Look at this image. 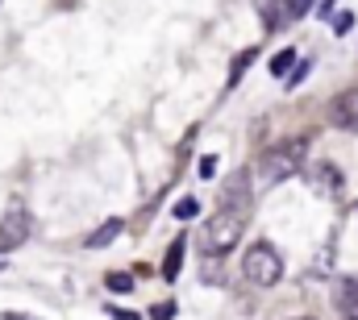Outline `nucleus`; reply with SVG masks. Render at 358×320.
Listing matches in <instances>:
<instances>
[{
	"instance_id": "f257e3e1",
	"label": "nucleus",
	"mask_w": 358,
	"mask_h": 320,
	"mask_svg": "<svg viewBox=\"0 0 358 320\" xmlns=\"http://www.w3.org/2000/svg\"><path fill=\"white\" fill-rule=\"evenodd\" d=\"M250 204H255L250 175H246V170H238V175L221 187V204H217V212L204 221V249H208L213 258L229 254V249L242 241L246 221H250Z\"/></svg>"
},
{
	"instance_id": "f03ea898",
	"label": "nucleus",
	"mask_w": 358,
	"mask_h": 320,
	"mask_svg": "<svg viewBox=\"0 0 358 320\" xmlns=\"http://www.w3.org/2000/svg\"><path fill=\"white\" fill-rule=\"evenodd\" d=\"M242 279L255 283V287H275L283 279V258L275 254L271 241H255L246 254H242Z\"/></svg>"
},
{
	"instance_id": "7ed1b4c3",
	"label": "nucleus",
	"mask_w": 358,
	"mask_h": 320,
	"mask_svg": "<svg viewBox=\"0 0 358 320\" xmlns=\"http://www.w3.org/2000/svg\"><path fill=\"white\" fill-rule=\"evenodd\" d=\"M304 166V142H283V146H275L263 154L259 162V175H263V183H279V179H292L296 170Z\"/></svg>"
},
{
	"instance_id": "20e7f679",
	"label": "nucleus",
	"mask_w": 358,
	"mask_h": 320,
	"mask_svg": "<svg viewBox=\"0 0 358 320\" xmlns=\"http://www.w3.org/2000/svg\"><path fill=\"white\" fill-rule=\"evenodd\" d=\"M29 233H34V217H29V208L8 204V212L0 217V254L21 249V245L29 241Z\"/></svg>"
},
{
	"instance_id": "39448f33",
	"label": "nucleus",
	"mask_w": 358,
	"mask_h": 320,
	"mask_svg": "<svg viewBox=\"0 0 358 320\" xmlns=\"http://www.w3.org/2000/svg\"><path fill=\"white\" fill-rule=\"evenodd\" d=\"M329 121H334L338 129L358 133V87H346V92H338V96L329 100Z\"/></svg>"
},
{
	"instance_id": "423d86ee",
	"label": "nucleus",
	"mask_w": 358,
	"mask_h": 320,
	"mask_svg": "<svg viewBox=\"0 0 358 320\" xmlns=\"http://www.w3.org/2000/svg\"><path fill=\"white\" fill-rule=\"evenodd\" d=\"M121 233H125V221L121 217H108V221H100L88 238H84V249H104V245H113Z\"/></svg>"
},
{
	"instance_id": "0eeeda50",
	"label": "nucleus",
	"mask_w": 358,
	"mask_h": 320,
	"mask_svg": "<svg viewBox=\"0 0 358 320\" xmlns=\"http://www.w3.org/2000/svg\"><path fill=\"white\" fill-rule=\"evenodd\" d=\"M313 183H317L325 196H338V187H342V175H338V166H329V162H317V166H313Z\"/></svg>"
},
{
	"instance_id": "6e6552de",
	"label": "nucleus",
	"mask_w": 358,
	"mask_h": 320,
	"mask_svg": "<svg viewBox=\"0 0 358 320\" xmlns=\"http://www.w3.org/2000/svg\"><path fill=\"white\" fill-rule=\"evenodd\" d=\"M334 304H338L342 312H350V308H358V279H355V275L338 283V291H334Z\"/></svg>"
},
{
	"instance_id": "1a4fd4ad",
	"label": "nucleus",
	"mask_w": 358,
	"mask_h": 320,
	"mask_svg": "<svg viewBox=\"0 0 358 320\" xmlns=\"http://www.w3.org/2000/svg\"><path fill=\"white\" fill-rule=\"evenodd\" d=\"M296 63H300L296 50H279V54H271V75H275V80H287V75L296 71Z\"/></svg>"
},
{
	"instance_id": "9d476101",
	"label": "nucleus",
	"mask_w": 358,
	"mask_h": 320,
	"mask_svg": "<svg viewBox=\"0 0 358 320\" xmlns=\"http://www.w3.org/2000/svg\"><path fill=\"white\" fill-rule=\"evenodd\" d=\"M179 266H183V233L171 241V249H167V258H163V275H167V279H176Z\"/></svg>"
},
{
	"instance_id": "9b49d317",
	"label": "nucleus",
	"mask_w": 358,
	"mask_h": 320,
	"mask_svg": "<svg viewBox=\"0 0 358 320\" xmlns=\"http://www.w3.org/2000/svg\"><path fill=\"white\" fill-rule=\"evenodd\" d=\"M104 283H108V291H113V296H129V291H134V275H125V270H113Z\"/></svg>"
},
{
	"instance_id": "f8f14e48",
	"label": "nucleus",
	"mask_w": 358,
	"mask_h": 320,
	"mask_svg": "<svg viewBox=\"0 0 358 320\" xmlns=\"http://www.w3.org/2000/svg\"><path fill=\"white\" fill-rule=\"evenodd\" d=\"M317 0H283V25H292V21H300L308 8H313Z\"/></svg>"
},
{
	"instance_id": "ddd939ff",
	"label": "nucleus",
	"mask_w": 358,
	"mask_h": 320,
	"mask_svg": "<svg viewBox=\"0 0 358 320\" xmlns=\"http://www.w3.org/2000/svg\"><path fill=\"white\" fill-rule=\"evenodd\" d=\"M192 217H200V200L187 196V200H179L176 204V221H192Z\"/></svg>"
},
{
	"instance_id": "4468645a",
	"label": "nucleus",
	"mask_w": 358,
	"mask_h": 320,
	"mask_svg": "<svg viewBox=\"0 0 358 320\" xmlns=\"http://www.w3.org/2000/svg\"><path fill=\"white\" fill-rule=\"evenodd\" d=\"M308 71H313V63H308V59H300V63H296V71L287 75V92H296V87L304 83V75H308Z\"/></svg>"
},
{
	"instance_id": "2eb2a0df",
	"label": "nucleus",
	"mask_w": 358,
	"mask_h": 320,
	"mask_svg": "<svg viewBox=\"0 0 358 320\" xmlns=\"http://www.w3.org/2000/svg\"><path fill=\"white\" fill-rule=\"evenodd\" d=\"M350 29H355V13H338V17H334V34H338V38H346Z\"/></svg>"
},
{
	"instance_id": "dca6fc26",
	"label": "nucleus",
	"mask_w": 358,
	"mask_h": 320,
	"mask_svg": "<svg viewBox=\"0 0 358 320\" xmlns=\"http://www.w3.org/2000/svg\"><path fill=\"white\" fill-rule=\"evenodd\" d=\"M171 317H176V304H171V300H163V304L150 308V320H171Z\"/></svg>"
},
{
	"instance_id": "f3484780",
	"label": "nucleus",
	"mask_w": 358,
	"mask_h": 320,
	"mask_svg": "<svg viewBox=\"0 0 358 320\" xmlns=\"http://www.w3.org/2000/svg\"><path fill=\"white\" fill-rule=\"evenodd\" d=\"M213 175H217V159L204 154V159H200V179H213Z\"/></svg>"
},
{
	"instance_id": "a211bd4d",
	"label": "nucleus",
	"mask_w": 358,
	"mask_h": 320,
	"mask_svg": "<svg viewBox=\"0 0 358 320\" xmlns=\"http://www.w3.org/2000/svg\"><path fill=\"white\" fill-rule=\"evenodd\" d=\"M108 317L113 320H142L138 312H125V308H108Z\"/></svg>"
},
{
	"instance_id": "6ab92c4d",
	"label": "nucleus",
	"mask_w": 358,
	"mask_h": 320,
	"mask_svg": "<svg viewBox=\"0 0 358 320\" xmlns=\"http://www.w3.org/2000/svg\"><path fill=\"white\" fill-rule=\"evenodd\" d=\"M0 320H34V317H25V312H0Z\"/></svg>"
},
{
	"instance_id": "aec40b11",
	"label": "nucleus",
	"mask_w": 358,
	"mask_h": 320,
	"mask_svg": "<svg viewBox=\"0 0 358 320\" xmlns=\"http://www.w3.org/2000/svg\"><path fill=\"white\" fill-rule=\"evenodd\" d=\"M296 320H308V317H296Z\"/></svg>"
}]
</instances>
